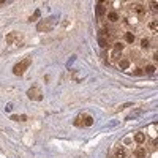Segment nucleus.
<instances>
[{"mask_svg":"<svg viewBox=\"0 0 158 158\" xmlns=\"http://www.w3.org/2000/svg\"><path fill=\"white\" fill-rule=\"evenodd\" d=\"M29 65H30V59H25L19 63H16L14 67H13V73L16 74V76H22V74L25 73V70L29 68Z\"/></svg>","mask_w":158,"mask_h":158,"instance_id":"obj_1","label":"nucleus"},{"mask_svg":"<svg viewBox=\"0 0 158 158\" xmlns=\"http://www.w3.org/2000/svg\"><path fill=\"white\" fill-rule=\"evenodd\" d=\"M74 125L76 127H90V125H93V119L89 114H81L79 117H76V120H74Z\"/></svg>","mask_w":158,"mask_h":158,"instance_id":"obj_2","label":"nucleus"},{"mask_svg":"<svg viewBox=\"0 0 158 158\" xmlns=\"http://www.w3.org/2000/svg\"><path fill=\"white\" fill-rule=\"evenodd\" d=\"M27 97H29L30 100H36V101H40V100H43V95H41V92H40V89L38 87H30L29 89V92H27Z\"/></svg>","mask_w":158,"mask_h":158,"instance_id":"obj_3","label":"nucleus"},{"mask_svg":"<svg viewBox=\"0 0 158 158\" xmlns=\"http://www.w3.org/2000/svg\"><path fill=\"white\" fill-rule=\"evenodd\" d=\"M57 17H49V19H44L43 22H40L38 24V30L41 32V30H51L52 27H54V24L55 22H52V21H55Z\"/></svg>","mask_w":158,"mask_h":158,"instance_id":"obj_4","label":"nucleus"},{"mask_svg":"<svg viewBox=\"0 0 158 158\" xmlns=\"http://www.w3.org/2000/svg\"><path fill=\"white\" fill-rule=\"evenodd\" d=\"M108 5V2H103V3H97V14L101 17V16H104L106 14V6Z\"/></svg>","mask_w":158,"mask_h":158,"instance_id":"obj_5","label":"nucleus"},{"mask_svg":"<svg viewBox=\"0 0 158 158\" xmlns=\"http://www.w3.org/2000/svg\"><path fill=\"white\" fill-rule=\"evenodd\" d=\"M125 156H127V150L123 147H117L114 155H112V158H125Z\"/></svg>","mask_w":158,"mask_h":158,"instance_id":"obj_6","label":"nucleus"},{"mask_svg":"<svg viewBox=\"0 0 158 158\" xmlns=\"http://www.w3.org/2000/svg\"><path fill=\"white\" fill-rule=\"evenodd\" d=\"M145 155H147V150H145L144 147L134 149V156H136V158H145Z\"/></svg>","mask_w":158,"mask_h":158,"instance_id":"obj_7","label":"nucleus"},{"mask_svg":"<svg viewBox=\"0 0 158 158\" xmlns=\"http://www.w3.org/2000/svg\"><path fill=\"white\" fill-rule=\"evenodd\" d=\"M123 38H125V41H127L128 44H133L134 40H136V36H134V33H131V32H127V33L123 35Z\"/></svg>","mask_w":158,"mask_h":158,"instance_id":"obj_8","label":"nucleus"},{"mask_svg":"<svg viewBox=\"0 0 158 158\" xmlns=\"http://www.w3.org/2000/svg\"><path fill=\"white\" fill-rule=\"evenodd\" d=\"M108 19H109L111 22H117V21H119V13H117V11H109V13H108Z\"/></svg>","mask_w":158,"mask_h":158,"instance_id":"obj_9","label":"nucleus"},{"mask_svg":"<svg viewBox=\"0 0 158 158\" xmlns=\"http://www.w3.org/2000/svg\"><path fill=\"white\" fill-rule=\"evenodd\" d=\"M144 141H145V134H144V133H136V134H134V142L142 144Z\"/></svg>","mask_w":158,"mask_h":158,"instance_id":"obj_10","label":"nucleus"},{"mask_svg":"<svg viewBox=\"0 0 158 158\" xmlns=\"http://www.w3.org/2000/svg\"><path fill=\"white\" fill-rule=\"evenodd\" d=\"M19 36V33H16V32H13V33H10L6 36V41H8V44H13L14 41H16V38Z\"/></svg>","mask_w":158,"mask_h":158,"instance_id":"obj_11","label":"nucleus"},{"mask_svg":"<svg viewBox=\"0 0 158 158\" xmlns=\"http://www.w3.org/2000/svg\"><path fill=\"white\" fill-rule=\"evenodd\" d=\"M119 67L122 68V70H127V68L130 67V60H128V59H120V60H119Z\"/></svg>","mask_w":158,"mask_h":158,"instance_id":"obj_12","label":"nucleus"},{"mask_svg":"<svg viewBox=\"0 0 158 158\" xmlns=\"http://www.w3.org/2000/svg\"><path fill=\"white\" fill-rule=\"evenodd\" d=\"M141 48H142V49L150 48V40H149V38H142V40H141Z\"/></svg>","mask_w":158,"mask_h":158,"instance_id":"obj_13","label":"nucleus"},{"mask_svg":"<svg viewBox=\"0 0 158 158\" xmlns=\"http://www.w3.org/2000/svg\"><path fill=\"white\" fill-rule=\"evenodd\" d=\"M111 57H112V60H120V59H122V52H119V51H112Z\"/></svg>","mask_w":158,"mask_h":158,"instance_id":"obj_14","label":"nucleus"},{"mask_svg":"<svg viewBox=\"0 0 158 158\" xmlns=\"http://www.w3.org/2000/svg\"><path fill=\"white\" fill-rule=\"evenodd\" d=\"M38 17H40V10H36V11H35V13H33V14L29 17V21H30V22H33V21H36V19H38Z\"/></svg>","mask_w":158,"mask_h":158,"instance_id":"obj_15","label":"nucleus"},{"mask_svg":"<svg viewBox=\"0 0 158 158\" xmlns=\"http://www.w3.org/2000/svg\"><path fill=\"white\" fill-rule=\"evenodd\" d=\"M145 73L153 74V73H155V67H153V65H147V67H145Z\"/></svg>","mask_w":158,"mask_h":158,"instance_id":"obj_16","label":"nucleus"},{"mask_svg":"<svg viewBox=\"0 0 158 158\" xmlns=\"http://www.w3.org/2000/svg\"><path fill=\"white\" fill-rule=\"evenodd\" d=\"M114 51L122 52V51H123V44H122V43H115V44H114Z\"/></svg>","mask_w":158,"mask_h":158,"instance_id":"obj_17","label":"nucleus"},{"mask_svg":"<svg viewBox=\"0 0 158 158\" xmlns=\"http://www.w3.org/2000/svg\"><path fill=\"white\" fill-rule=\"evenodd\" d=\"M134 11H136V13H139V14H142V13H144V10H142V6H141V5H134Z\"/></svg>","mask_w":158,"mask_h":158,"instance_id":"obj_18","label":"nucleus"},{"mask_svg":"<svg viewBox=\"0 0 158 158\" xmlns=\"http://www.w3.org/2000/svg\"><path fill=\"white\" fill-rule=\"evenodd\" d=\"M130 106H131V103H125V104H122V106H119L117 111H123V109H127V108H130Z\"/></svg>","mask_w":158,"mask_h":158,"instance_id":"obj_19","label":"nucleus"},{"mask_svg":"<svg viewBox=\"0 0 158 158\" xmlns=\"http://www.w3.org/2000/svg\"><path fill=\"white\" fill-rule=\"evenodd\" d=\"M149 27H150L152 30H156V21H152L150 24H149Z\"/></svg>","mask_w":158,"mask_h":158,"instance_id":"obj_20","label":"nucleus"},{"mask_svg":"<svg viewBox=\"0 0 158 158\" xmlns=\"http://www.w3.org/2000/svg\"><path fill=\"white\" fill-rule=\"evenodd\" d=\"M134 74H136V76H141V74H142V70H141V68H136V70H134Z\"/></svg>","mask_w":158,"mask_h":158,"instance_id":"obj_21","label":"nucleus"},{"mask_svg":"<svg viewBox=\"0 0 158 158\" xmlns=\"http://www.w3.org/2000/svg\"><path fill=\"white\" fill-rule=\"evenodd\" d=\"M11 109H13V104H8V106H6V111H8V112H10Z\"/></svg>","mask_w":158,"mask_h":158,"instance_id":"obj_22","label":"nucleus"}]
</instances>
